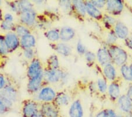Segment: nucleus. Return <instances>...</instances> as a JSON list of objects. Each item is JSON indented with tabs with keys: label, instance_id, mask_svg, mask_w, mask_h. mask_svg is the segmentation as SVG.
<instances>
[{
	"label": "nucleus",
	"instance_id": "19",
	"mask_svg": "<svg viewBox=\"0 0 132 117\" xmlns=\"http://www.w3.org/2000/svg\"><path fill=\"white\" fill-rule=\"evenodd\" d=\"M109 95L112 99L115 100L120 97V86L116 82H112L109 85L108 89Z\"/></svg>",
	"mask_w": 132,
	"mask_h": 117
},
{
	"label": "nucleus",
	"instance_id": "25",
	"mask_svg": "<svg viewBox=\"0 0 132 117\" xmlns=\"http://www.w3.org/2000/svg\"><path fill=\"white\" fill-rule=\"evenodd\" d=\"M17 6H18V10H20L21 12L24 11L32 9V4L30 2L27 1H20Z\"/></svg>",
	"mask_w": 132,
	"mask_h": 117
},
{
	"label": "nucleus",
	"instance_id": "38",
	"mask_svg": "<svg viewBox=\"0 0 132 117\" xmlns=\"http://www.w3.org/2000/svg\"><path fill=\"white\" fill-rule=\"evenodd\" d=\"M8 109V108L4 105L2 100L1 99V98H0V115L5 113Z\"/></svg>",
	"mask_w": 132,
	"mask_h": 117
},
{
	"label": "nucleus",
	"instance_id": "33",
	"mask_svg": "<svg viewBox=\"0 0 132 117\" xmlns=\"http://www.w3.org/2000/svg\"><path fill=\"white\" fill-rule=\"evenodd\" d=\"M76 50L79 54H85L86 53V47L80 41H79L76 45Z\"/></svg>",
	"mask_w": 132,
	"mask_h": 117
},
{
	"label": "nucleus",
	"instance_id": "27",
	"mask_svg": "<svg viewBox=\"0 0 132 117\" xmlns=\"http://www.w3.org/2000/svg\"><path fill=\"white\" fill-rule=\"evenodd\" d=\"M103 23H105L106 25H109V26H113V25H114L117 22L116 21V19L114 18L113 17L108 14H105V16L103 17Z\"/></svg>",
	"mask_w": 132,
	"mask_h": 117
},
{
	"label": "nucleus",
	"instance_id": "37",
	"mask_svg": "<svg viewBox=\"0 0 132 117\" xmlns=\"http://www.w3.org/2000/svg\"><path fill=\"white\" fill-rule=\"evenodd\" d=\"M91 3L94 5L97 8H101L103 7L104 6L106 5V1H103V0H101V1H92Z\"/></svg>",
	"mask_w": 132,
	"mask_h": 117
},
{
	"label": "nucleus",
	"instance_id": "34",
	"mask_svg": "<svg viewBox=\"0 0 132 117\" xmlns=\"http://www.w3.org/2000/svg\"><path fill=\"white\" fill-rule=\"evenodd\" d=\"M85 59L88 62H93V61L95 60L96 59V55L95 53H93L92 52H86V53L85 54Z\"/></svg>",
	"mask_w": 132,
	"mask_h": 117
},
{
	"label": "nucleus",
	"instance_id": "10",
	"mask_svg": "<svg viewBox=\"0 0 132 117\" xmlns=\"http://www.w3.org/2000/svg\"><path fill=\"white\" fill-rule=\"evenodd\" d=\"M96 56L99 63L103 66L111 63L112 61L109 50L105 47L100 48L97 51Z\"/></svg>",
	"mask_w": 132,
	"mask_h": 117
},
{
	"label": "nucleus",
	"instance_id": "40",
	"mask_svg": "<svg viewBox=\"0 0 132 117\" xmlns=\"http://www.w3.org/2000/svg\"><path fill=\"white\" fill-rule=\"evenodd\" d=\"M5 79L3 75L0 74V90L3 89L4 88H5Z\"/></svg>",
	"mask_w": 132,
	"mask_h": 117
},
{
	"label": "nucleus",
	"instance_id": "47",
	"mask_svg": "<svg viewBox=\"0 0 132 117\" xmlns=\"http://www.w3.org/2000/svg\"><path fill=\"white\" fill-rule=\"evenodd\" d=\"M126 117H131V115H130V116H126Z\"/></svg>",
	"mask_w": 132,
	"mask_h": 117
},
{
	"label": "nucleus",
	"instance_id": "48",
	"mask_svg": "<svg viewBox=\"0 0 132 117\" xmlns=\"http://www.w3.org/2000/svg\"><path fill=\"white\" fill-rule=\"evenodd\" d=\"M131 117H132V114L131 115Z\"/></svg>",
	"mask_w": 132,
	"mask_h": 117
},
{
	"label": "nucleus",
	"instance_id": "3",
	"mask_svg": "<svg viewBox=\"0 0 132 117\" xmlns=\"http://www.w3.org/2000/svg\"><path fill=\"white\" fill-rule=\"evenodd\" d=\"M106 6L108 11L114 16L120 14L123 10V3L120 0L107 1Z\"/></svg>",
	"mask_w": 132,
	"mask_h": 117
},
{
	"label": "nucleus",
	"instance_id": "31",
	"mask_svg": "<svg viewBox=\"0 0 132 117\" xmlns=\"http://www.w3.org/2000/svg\"><path fill=\"white\" fill-rule=\"evenodd\" d=\"M117 39H118V37L116 36L114 31L113 30L110 31L108 34V38H107V42L109 44L113 45V44L116 42Z\"/></svg>",
	"mask_w": 132,
	"mask_h": 117
},
{
	"label": "nucleus",
	"instance_id": "42",
	"mask_svg": "<svg viewBox=\"0 0 132 117\" xmlns=\"http://www.w3.org/2000/svg\"><path fill=\"white\" fill-rule=\"evenodd\" d=\"M127 95L128 96V97H129V98L132 101V85H131L130 87L129 88L128 91H127Z\"/></svg>",
	"mask_w": 132,
	"mask_h": 117
},
{
	"label": "nucleus",
	"instance_id": "1",
	"mask_svg": "<svg viewBox=\"0 0 132 117\" xmlns=\"http://www.w3.org/2000/svg\"><path fill=\"white\" fill-rule=\"evenodd\" d=\"M112 61L118 66L124 65L128 59V55L126 52L120 47L112 45L109 48Z\"/></svg>",
	"mask_w": 132,
	"mask_h": 117
},
{
	"label": "nucleus",
	"instance_id": "39",
	"mask_svg": "<svg viewBox=\"0 0 132 117\" xmlns=\"http://www.w3.org/2000/svg\"><path fill=\"white\" fill-rule=\"evenodd\" d=\"M126 45L129 47L130 49L132 50V37H128L125 39Z\"/></svg>",
	"mask_w": 132,
	"mask_h": 117
},
{
	"label": "nucleus",
	"instance_id": "15",
	"mask_svg": "<svg viewBox=\"0 0 132 117\" xmlns=\"http://www.w3.org/2000/svg\"><path fill=\"white\" fill-rule=\"evenodd\" d=\"M86 5V10L88 14L92 17L93 18L99 20L102 18V14L99 8L96 7L93 4L91 3V1L85 2Z\"/></svg>",
	"mask_w": 132,
	"mask_h": 117
},
{
	"label": "nucleus",
	"instance_id": "41",
	"mask_svg": "<svg viewBox=\"0 0 132 117\" xmlns=\"http://www.w3.org/2000/svg\"><path fill=\"white\" fill-rule=\"evenodd\" d=\"M4 20L12 22V21H13V17L10 14H5V16H4Z\"/></svg>",
	"mask_w": 132,
	"mask_h": 117
},
{
	"label": "nucleus",
	"instance_id": "21",
	"mask_svg": "<svg viewBox=\"0 0 132 117\" xmlns=\"http://www.w3.org/2000/svg\"><path fill=\"white\" fill-rule=\"evenodd\" d=\"M120 72L122 75L125 80L129 82H132V70L127 65H124L121 66Z\"/></svg>",
	"mask_w": 132,
	"mask_h": 117
},
{
	"label": "nucleus",
	"instance_id": "4",
	"mask_svg": "<svg viewBox=\"0 0 132 117\" xmlns=\"http://www.w3.org/2000/svg\"><path fill=\"white\" fill-rule=\"evenodd\" d=\"M39 111L44 117H59V111L56 106L50 102L44 104Z\"/></svg>",
	"mask_w": 132,
	"mask_h": 117
},
{
	"label": "nucleus",
	"instance_id": "45",
	"mask_svg": "<svg viewBox=\"0 0 132 117\" xmlns=\"http://www.w3.org/2000/svg\"><path fill=\"white\" fill-rule=\"evenodd\" d=\"M130 69L132 70V62H131V63L130 64Z\"/></svg>",
	"mask_w": 132,
	"mask_h": 117
},
{
	"label": "nucleus",
	"instance_id": "2",
	"mask_svg": "<svg viewBox=\"0 0 132 117\" xmlns=\"http://www.w3.org/2000/svg\"><path fill=\"white\" fill-rule=\"evenodd\" d=\"M39 111L37 103L34 101H28L24 104L22 108L23 117H34L39 113Z\"/></svg>",
	"mask_w": 132,
	"mask_h": 117
},
{
	"label": "nucleus",
	"instance_id": "7",
	"mask_svg": "<svg viewBox=\"0 0 132 117\" xmlns=\"http://www.w3.org/2000/svg\"><path fill=\"white\" fill-rule=\"evenodd\" d=\"M56 93L54 89L50 87H45L42 88L39 93V99L45 103L50 102L56 98Z\"/></svg>",
	"mask_w": 132,
	"mask_h": 117
},
{
	"label": "nucleus",
	"instance_id": "23",
	"mask_svg": "<svg viewBox=\"0 0 132 117\" xmlns=\"http://www.w3.org/2000/svg\"><path fill=\"white\" fill-rule=\"evenodd\" d=\"M55 101L58 106H66L69 104V99L67 95L63 93H59L56 97Z\"/></svg>",
	"mask_w": 132,
	"mask_h": 117
},
{
	"label": "nucleus",
	"instance_id": "36",
	"mask_svg": "<svg viewBox=\"0 0 132 117\" xmlns=\"http://www.w3.org/2000/svg\"><path fill=\"white\" fill-rule=\"evenodd\" d=\"M103 117H118L114 111L111 109H105V113Z\"/></svg>",
	"mask_w": 132,
	"mask_h": 117
},
{
	"label": "nucleus",
	"instance_id": "12",
	"mask_svg": "<svg viewBox=\"0 0 132 117\" xmlns=\"http://www.w3.org/2000/svg\"><path fill=\"white\" fill-rule=\"evenodd\" d=\"M42 72L41 63L38 59H34L30 65L29 66L28 70V75L30 79L36 77Z\"/></svg>",
	"mask_w": 132,
	"mask_h": 117
},
{
	"label": "nucleus",
	"instance_id": "30",
	"mask_svg": "<svg viewBox=\"0 0 132 117\" xmlns=\"http://www.w3.org/2000/svg\"><path fill=\"white\" fill-rule=\"evenodd\" d=\"M8 49L5 42V38L0 36V54L4 55L8 52Z\"/></svg>",
	"mask_w": 132,
	"mask_h": 117
},
{
	"label": "nucleus",
	"instance_id": "20",
	"mask_svg": "<svg viewBox=\"0 0 132 117\" xmlns=\"http://www.w3.org/2000/svg\"><path fill=\"white\" fill-rule=\"evenodd\" d=\"M56 50L59 54L62 56H68L71 54L72 49L71 47L68 44L63 43H61L56 45Z\"/></svg>",
	"mask_w": 132,
	"mask_h": 117
},
{
	"label": "nucleus",
	"instance_id": "6",
	"mask_svg": "<svg viewBox=\"0 0 132 117\" xmlns=\"http://www.w3.org/2000/svg\"><path fill=\"white\" fill-rule=\"evenodd\" d=\"M5 42L8 50H14L20 45V40L16 34L12 32L8 33L4 37Z\"/></svg>",
	"mask_w": 132,
	"mask_h": 117
},
{
	"label": "nucleus",
	"instance_id": "16",
	"mask_svg": "<svg viewBox=\"0 0 132 117\" xmlns=\"http://www.w3.org/2000/svg\"><path fill=\"white\" fill-rule=\"evenodd\" d=\"M60 38L63 41L68 42L72 40L75 36V31L70 27H63L60 32Z\"/></svg>",
	"mask_w": 132,
	"mask_h": 117
},
{
	"label": "nucleus",
	"instance_id": "8",
	"mask_svg": "<svg viewBox=\"0 0 132 117\" xmlns=\"http://www.w3.org/2000/svg\"><path fill=\"white\" fill-rule=\"evenodd\" d=\"M114 31L118 38L120 39H126L128 37L129 31V29L126 24L122 21H117L114 25Z\"/></svg>",
	"mask_w": 132,
	"mask_h": 117
},
{
	"label": "nucleus",
	"instance_id": "46",
	"mask_svg": "<svg viewBox=\"0 0 132 117\" xmlns=\"http://www.w3.org/2000/svg\"><path fill=\"white\" fill-rule=\"evenodd\" d=\"M1 4V1H0V4Z\"/></svg>",
	"mask_w": 132,
	"mask_h": 117
},
{
	"label": "nucleus",
	"instance_id": "26",
	"mask_svg": "<svg viewBox=\"0 0 132 117\" xmlns=\"http://www.w3.org/2000/svg\"><path fill=\"white\" fill-rule=\"evenodd\" d=\"M16 32L17 35L21 37H23L24 36L30 34L29 30L23 25H18L16 27Z\"/></svg>",
	"mask_w": 132,
	"mask_h": 117
},
{
	"label": "nucleus",
	"instance_id": "11",
	"mask_svg": "<svg viewBox=\"0 0 132 117\" xmlns=\"http://www.w3.org/2000/svg\"><path fill=\"white\" fill-rule=\"evenodd\" d=\"M36 19V13L33 9L24 11L21 12V20L22 23L27 25L34 24Z\"/></svg>",
	"mask_w": 132,
	"mask_h": 117
},
{
	"label": "nucleus",
	"instance_id": "9",
	"mask_svg": "<svg viewBox=\"0 0 132 117\" xmlns=\"http://www.w3.org/2000/svg\"><path fill=\"white\" fill-rule=\"evenodd\" d=\"M69 117H84V109L79 100H76L72 104L69 110Z\"/></svg>",
	"mask_w": 132,
	"mask_h": 117
},
{
	"label": "nucleus",
	"instance_id": "28",
	"mask_svg": "<svg viewBox=\"0 0 132 117\" xmlns=\"http://www.w3.org/2000/svg\"><path fill=\"white\" fill-rule=\"evenodd\" d=\"M48 63L51 69H58L59 67V61L58 57L55 55L51 56L48 60Z\"/></svg>",
	"mask_w": 132,
	"mask_h": 117
},
{
	"label": "nucleus",
	"instance_id": "22",
	"mask_svg": "<svg viewBox=\"0 0 132 117\" xmlns=\"http://www.w3.org/2000/svg\"><path fill=\"white\" fill-rule=\"evenodd\" d=\"M73 5L79 14L82 16H84L86 14V5L85 3L82 1H73Z\"/></svg>",
	"mask_w": 132,
	"mask_h": 117
},
{
	"label": "nucleus",
	"instance_id": "29",
	"mask_svg": "<svg viewBox=\"0 0 132 117\" xmlns=\"http://www.w3.org/2000/svg\"><path fill=\"white\" fill-rule=\"evenodd\" d=\"M97 85L100 92L102 93H105L106 92L108 89V85L105 79H99L97 80Z\"/></svg>",
	"mask_w": 132,
	"mask_h": 117
},
{
	"label": "nucleus",
	"instance_id": "44",
	"mask_svg": "<svg viewBox=\"0 0 132 117\" xmlns=\"http://www.w3.org/2000/svg\"><path fill=\"white\" fill-rule=\"evenodd\" d=\"M3 18V14H2V11L0 9V20H2Z\"/></svg>",
	"mask_w": 132,
	"mask_h": 117
},
{
	"label": "nucleus",
	"instance_id": "17",
	"mask_svg": "<svg viewBox=\"0 0 132 117\" xmlns=\"http://www.w3.org/2000/svg\"><path fill=\"white\" fill-rule=\"evenodd\" d=\"M103 73L105 77L109 80H114L116 78V71L112 63L104 66Z\"/></svg>",
	"mask_w": 132,
	"mask_h": 117
},
{
	"label": "nucleus",
	"instance_id": "13",
	"mask_svg": "<svg viewBox=\"0 0 132 117\" xmlns=\"http://www.w3.org/2000/svg\"><path fill=\"white\" fill-rule=\"evenodd\" d=\"M45 76L50 82L55 83L62 78L63 73L58 69H50L45 72Z\"/></svg>",
	"mask_w": 132,
	"mask_h": 117
},
{
	"label": "nucleus",
	"instance_id": "14",
	"mask_svg": "<svg viewBox=\"0 0 132 117\" xmlns=\"http://www.w3.org/2000/svg\"><path fill=\"white\" fill-rule=\"evenodd\" d=\"M43 76V72H42L41 74H39L36 77L31 78L29 81L28 85V90L32 92H35L39 90L42 84Z\"/></svg>",
	"mask_w": 132,
	"mask_h": 117
},
{
	"label": "nucleus",
	"instance_id": "24",
	"mask_svg": "<svg viewBox=\"0 0 132 117\" xmlns=\"http://www.w3.org/2000/svg\"><path fill=\"white\" fill-rule=\"evenodd\" d=\"M46 37L51 41L55 42L58 40L60 38V34L57 30L52 29L47 31L46 33Z\"/></svg>",
	"mask_w": 132,
	"mask_h": 117
},
{
	"label": "nucleus",
	"instance_id": "43",
	"mask_svg": "<svg viewBox=\"0 0 132 117\" xmlns=\"http://www.w3.org/2000/svg\"><path fill=\"white\" fill-rule=\"evenodd\" d=\"M34 117H44V116H42V115L41 114V112H40V111H39V113H38V114L37 115H35Z\"/></svg>",
	"mask_w": 132,
	"mask_h": 117
},
{
	"label": "nucleus",
	"instance_id": "18",
	"mask_svg": "<svg viewBox=\"0 0 132 117\" xmlns=\"http://www.w3.org/2000/svg\"><path fill=\"white\" fill-rule=\"evenodd\" d=\"M35 43L36 40L35 37L34 36L30 35V34L24 36L21 40V46L25 49H29L32 47L35 46Z\"/></svg>",
	"mask_w": 132,
	"mask_h": 117
},
{
	"label": "nucleus",
	"instance_id": "32",
	"mask_svg": "<svg viewBox=\"0 0 132 117\" xmlns=\"http://www.w3.org/2000/svg\"><path fill=\"white\" fill-rule=\"evenodd\" d=\"M14 24L12 22L7 21L5 20L3 21L1 24V28L4 30H11L13 29Z\"/></svg>",
	"mask_w": 132,
	"mask_h": 117
},
{
	"label": "nucleus",
	"instance_id": "5",
	"mask_svg": "<svg viewBox=\"0 0 132 117\" xmlns=\"http://www.w3.org/2000/svg\"><path fill=\"white\" fill-rule=\"evenodd\" d=\"M118 105L122 112L128 115H131L132 101L128 96L126 95L120 96L118 99Z\"/></svg>",
	"mask_w": 132,
	"mask_h": 117
},
{
	"label": "nucleus",
	"instance_id": "35",
	"mask_svg": "<svg viewBox=\"0 0 132 117\" xmlns=\"http://www.w3.org/2000/svg\"><path fill=\"white\" fill-rule=\"evenodd\" d=\"M24 55L27 59H31L34 57V51L31 48L25 49L24 52Z\"/></svg>",
	"mask_w": 132,
	"mask_h": 117
}]
</instances>
